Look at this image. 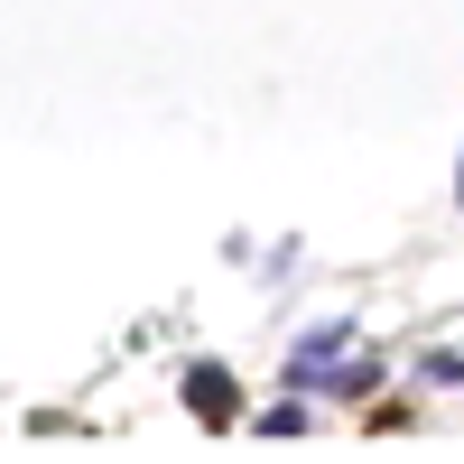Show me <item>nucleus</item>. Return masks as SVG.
Instances as JSON below:
<instances>
[{
    "instance_id": "1",
    "label": "nucleus",
    "mask_w": 464,
    "mask_h": 464,
    "mask_svg": "<svg viewBox=\"0 0 464 464\" xmlns=\"http://www.w3.org/2000/svg\"><path fill=\"white\" fill-rule=\"evenodd\" d=\"M196 409H205V418H232V391H223V381H214V372L196 381Z\"/></svg>"
}]
</instances>
